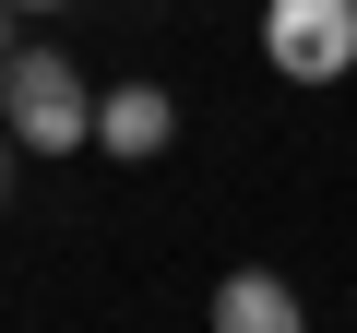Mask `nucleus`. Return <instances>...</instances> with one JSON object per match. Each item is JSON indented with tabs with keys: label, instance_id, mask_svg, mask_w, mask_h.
Segmentation results:
<instances>
[{
	"label": "nucleus",
	"instance_id": "nucleus-3",
	"mask_svg": "<svg viewBox=\"0 0 357 333\" xmlns=\"http://www.w3.org/2000/svg\"><path fill=\"white\" fill-rule=\"evenodd\" d=\"M96 143H107L119 166H155V155L178 143V95H167V84H107V95H96Z\"/></svg>",
	"mask_w": 357,
	"mask_h": 333
},
{
	"label": "nucleus",
	"instance_id": "nucleus-6",
	"mask_svg": "<svg viewBox=\"0 0 357 333\" xmlns=\"http://www.w3.org/2000/svg\"><path fill=\"white\" fill-rule=\"evenodd\" d=\"M13 13H48V0H13Z\"/></svg>",
	"mask_w": 357,
	"mask_h": 333
},
{
	"label": "nucleus",
	"instance_id": "nucleus-4",
	"mask_svg": "<svg viewBox=\"0 0 357 333\" xmlns=\"http://www.w3.org/2000/svg\"><path fill=\"white\" fill-rule=\"evenodd\" d=\"M215 333H310V309H298L286 274H227L215 286Z\"/></svg>",
	"mask_w": 357,
	"mask_h": 333
},
{
	"label": "nucleus",
	"instance_id": "nucleus-5",
	"mask_svg": "<svg viewBox=\"0 0 357 333\" xmlns=\"http://www.w3.org/2000/svg\"><path fill=\"white\" fill-rule=\"evenodd\" d=\"M0 60H13V0H0Z\"/></svg>",
	"mask_w": 357,
	"mask_h": 333
},
{
	"label": "nucleus",
	"instance_id": "nucleus-2",
	"mask_svg": "<svg viewBox=\"0 0 357 333\" xmlns=\"http://www.w3.org/2000/svg\"><path fill=\"white\" fill-rule=\"evenodd\" d=\"M262 60L286 84H345L357 72V0H274L262 13Z\"/></svg>",
	"mask_w": 357,
	"mask_h": 333
},
{
	"label": "nucleus",
	"instance_id": "nucleus-1",
	"mask_svg": "<svg viewBox=\"0 0 357 333\" xmlns=\"http://www.w3.org/2000/svg\"><path fill=\"white\" fill-rule=\"evenodd\" d=\"M0 131H13L24 155H84L96 143V95L60 48H24V60H0Z\"/></svg>",
	"mask_w": 357,
	"mask_h": 333
}]
</instances>
